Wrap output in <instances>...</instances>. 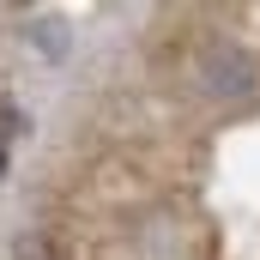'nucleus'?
Listing matches in <instances>:
<instances>
[{
    "label": "nucleus",
    "instance_id": "f257e3e1",
    "mask_svg": "<svg viewBox=\"0 0 260 260\" xmlns=\"http://www.w3.org/2000/svg\"><path fill=\"white\" fill-rule=\"evenodd\" d=\"M18 133H24V109L0 97V176H6V164H12V139H18Z\"/></svg>",
    "mask_w": 260,
    "mask_h": 260
}]
</instances>
